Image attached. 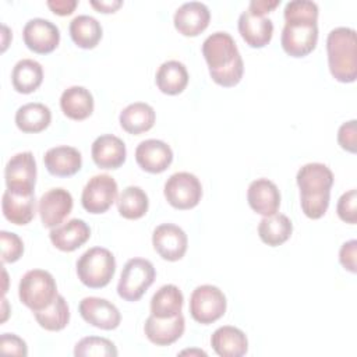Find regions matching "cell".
I'll return each instance as SVG.
<instances>
[{
	"instance_id": "obj_1",
	"label": "cell",
	"mask_w": 357,
	"mask_h": 357,
	"mask_svg": "<svg viewBox=\"0 0 357 357\" xmlns=\"http://www.w3.org/2000/svg\"><path fill=\"white\" fill-rule=\"evenodd\" d=\"M280 43L291 57L310 54L318 42V6L311 0H293L284 6Z\"/></svg>"
},
{
	"instance_id": "obj_2",
	"label": "cell",
	"mask_w": 357,
	"mask_h": 357,
	"mask_svg": "<svg viewBox=\"0 0 357 357\" xmlns=\"http://www.w3.org/2000/svg\"><path fill=\"white\" fill-rule=\"evenodd\" d=\"M328 66L332 77L339 82H354L357 78V39L356 31L337 26L326 38Z\"/></svg>"
},
{
	"instance_id": "obj_3",
	"label": "cell",
	"mask_w": 357,
	"mask_h": 357,
	"mask_svg": "<svg viewBox=\"0 0 357 357\" xmlns=\"http://www.w3.org/2000/svg\"><path fill=\"white\" fill-rule=\"evenodd\" d=\"M333 180L332 170L324 163L312 162L301 166L296 176L300 188V204L317 206L329 202Z\"/></svg>"
},
{
	"instance_id": "obj_4",
	"label": "cell",
	"mask_w": 357,
	"mask_h": 357,
	"mask_svg": "<svg viewBox=\"0 0 357 357\" xmlns=\"http://www.w3.org/2000/svg\"><path fill=\"white\" fill-rule=\"evenodd\" d=\"M116 272V259L112 251L103 247L86 250L77 261V275L82 284L100 289L110 283Z\"/></svg>"
},
{
	"instance_id": "obj_5",
	"label": "cell",
	"mask_w": 357,
	"mask_h": 357,
	"mask_svg": "<svg viewBox=\"0 0 357 357\" xmlns=\"http://www.w3.org/2000/svg\"><path fill=\"white\" fill-rule=\"evenodd\" d=\"M57 294V284L53 275L43 269L28 271L18 284V297L32 312L47 308Z\"/></svg>"
},
{
	"instance_id": "obj_6",
	"label": "cell",
	"mask_w": 357,
	"mask_h": 357,
	"mask_svg": "<svg viewBox=\"0 0 357 357\" xmlns=\"http://www.w3.org/2000/svg\"><path fill=\"white\" fill-rule=\"evenodd\" d=\"M155 278L156 272L151 261L145 258H131L121 271L117 293L126 301H138L153 283Z\"/></svg>"
},
{
	"instance_id": "obj_7",
	"label": "cell",
	"mask_w": 357,
	"mask_h": 357,
	"mask_svg": "<svg viewBox=\"0 0 357 357\" xmlns=\"http://www.w3.org/2000/svg\"><path fill=\"white\" fill-rule=\"evenodd\" d=\"M227 301L223 291L212 284H201L195 287L190 297V314L194 321L209 325L226 312Z\"/></svg>"
},
{
	"instance_id": "obj_8",
	"label": "cell",
	"mask_w": 357,
	"mask_h": 357,
	"mask_svg": "<svg viewBox=\"0 0 357 357\" xmlns=\"http://www.w3.org/2000/svg\"><path fill=\"white\" fill-rule=\"evenodd\" d=\"M163 194L173 208L191 209L201 201L202 185L195 174L177 172L166 180Z\"/></svg>"
},
{
	"instance_id": "obj_9",
	"label": "cell",
	"mask_w": 357,
	"mask_h": 357,
	"mask_svg": "<svg viewBox=\"0 0 357 357\" xmlns=\"http://www.w3.org/2000/svg\"><path fill=\"white\" fill-rule=\"evenodd\" d=\"M7 190L15 194H35L36 162L32 152H20L11 156L4 169Z\"/></svg>"
},
{
	"instance_id": "obj_10",
	"label": "cell",
	"mask_w": 357,
	"mask_h": 357,
	"mask_svg": "<svg viewBox=\"0 0 357 357\" xmlns=\"http://www.w3.org/2000/svg\"><path fill=\"white\" fill-rule=\"evenodd\" d=\"M117 183L109 174H96L88 180L81 194V204L89 213H105L117 198Z\"/></svg>"
},
{
	"instance_id": "obj_11",
	"label": "cell",
	"mask_w": 357,
	"mask_h": 357,
	"mask_svg": "<svg viewBox=\"0 0 357 357\" xmlns=\"http://www.w3.org/2000/svg\"><path fill=\"white\" fill-rule=\"evenodd\" d=\"M202 54L209 71L222 70L241 59L233 36L227 32H213L202 43Z\"/></svg>"
},
{
	"instance_id": "obj_12",
	"label": "cell",
	"mask_w": 357,
	"mask_h": 357,
	"mask_svg": "<svg viewBox=\"0 0 357 357\" xmlns=\"http://www.w3.org/2000/svg\"><path fill=\"white\" fill-rule=\"evenodd\" d=\"M22 38L29 50L38 54H47L59 46L60 29L49 20L32 18L25 24Z\"/></svg>"
},
{
	"instance_id": "obj_13",
	"label": "cell",
	"mask_w": 357,
	"mask_h": 357,
	"mask_svg": "<svg viewBox=\"0 0 357 357\" xmlns=\"http://www.w3.org/2000/svg\"><path fill=\"white\" fill-rule=\"evenodd\" d=\"M78 311L85 322L103 331H113L121 322L119 308L106 298L85 297L79 301Z\"/></svg>"
},
{
	"instance_id": "obj_14",
	"label": "cell",
	"mask_w": 357,
	"mask_h": 357,
	"mask_svg": "<svg viewBox=\"0 0 357 357\" xmlns=\"http://www.w3.org/2000/svg\"><path fill=\"white\" fill-rule=\"evenodd\" d=\"M155 251L166 261H178L184 257L188 245L185 231L173 223L159 225L152 234Z\"/></svg>"
},
{
	"instance_id": "obj_15",
	"label": "cell",
	"mask_w": 357,
	"mask_h": 357,
	"mask_svg": "<svg viewBox=\"0 0 357 357\" xmlns=\"http://www.w3.org/2000/svg\"><path fill=\"white\" fill-rule=\"evenodd\" d=\"M73 209V197L71 194L61 188H50L46 191L38 205V212L40 216V222L45 227L53 229L59 226L70 213Z\"/></svg>"
},
{
	"instance_id": "obj_16",
	"label": "cell",
	"mask_w": 357,
	"mask_h": 357,
	"mask_svg": "<svg viewBox=\"0 0 357 357\" xmlns=\"http://www.w3.org/2000/svg\"><path fill=\"white\" fill-rule=\"evenodd\" d=\"M135 160L148 173H162L173 162V151L160 139H145L135 149Z\"/></svg>"
},
{
	"instance_id": "obj_17",
	"label": "cell",
	"mask_w": 357,
	"mask_h": 357,
	"mask_svg": "<svg viewBox=\"0 0 357 357\" xmlns=\"http://www.w3.org/2000/svg\"><path fill=\"white\" fill-rule=\"evenodd\" d=\"M209 21V8L201 1H188L181 4L173 17L174 28L184 36L199 35L208 28Z\"/></svg>"
},
{
	"instance_id": "obj_18",
	"label": "cell",
	"mask_w": 357,
	"mask_h": 357,
	"mask_svg": "<svg viewBox=\"0 0 357 357\" xmlns=\"http://www.w3.org/2000/svg\"><path fill=\"white\" fill-rule=\"evenodd\" d=\"M185 329L184 315L180 312L173 318H158L149 315L144 325L145 336L156 346H169L178 340Z\"/></svg>"
},
{
	"instance_id": "obj_19",
	"label": "cell",
	"mask_w": 357,
	"mask_h": 357,
	"mask_svg": "<svg viewBox=\"0 0 357 357\" xmlns=\"http://www.w3.org/2000/svg\"><path fill=\"white\" fill-rule=\"evenodd\" d=\"M247 201L254 212L262 216H271L279 211L280 192L273 181L268 178H257L248 185Z\"/></svg>"
},
{
	"instance_id": "obj_20",
	"label": "cell",
	"mask_w": 357,
	"mask_h": 357,
	"mask_svg": "<svg viewBox=\"0 0 357 357\" xmlns=\"http://www.w3.org/2000/svg\"><path fill=\"white\" fill-rule=\"evenodd\" d=\"M237 28L244 42L255 49L266 46L273 35L272 20L265 15H255L248 10L240 14Z\"/></svg>"
},
{
	"instance_id": "obj_21",
	"label": "cell",
	"mask_w": 357,
	"mask_h": 357,
	"mask_svg": "<svg viewBox=\"0 0 357 357\" xmlns=\"http://www.w3.org/2000/svg\"><path fill=\"white\" fill-rule=\"evenodd\" d=\"M91 155L95 165L100 169H119L127 156L126 144L113 134L98 137L91 146Z\"/></svg>"
},
{
	"instance_id": "obj_22",
	"label": "cell",
	"mask_w": 357,
	"mask_h": 357,
	"mask_svg": "<svg viewBox=\"0 0 357 357\" xmlns=\"http://www.w3.org/2000/svg\"><path fill=\"white\" fill-rule=\"evenodd\" d=\"M52 244L64 252H71L85 244L91 237V229L82 219H71L53 227L49 233Z\"/></svg>"
},
{
	"instance_id": "obj_23",
	"label": "cell",
	"mask_w": 357,
	"mask_h": 357,
	"mask_svg": "<svg viewBox=\"0 0 357 357\" xmlns=\"http://www.w3.org/2000/svg\"><path fill=\"white\" fill-rule=\"evenodd\" d=\"M47 172L57 177L74 176L82 166V156L74 146L60 145L46 151L43 156Z\"/></svg>"
},
{
	"instance_id": "obj_24",
	"label": "cell",
	"mask_w": 357,
	"mask_h": 357,
	"mask_svg": "<svg viewBox=\"0 0 357 357\" xmlns=\"http://www.w3.org/2000/svg\"><path fill=\"white\" fill-rule=\"evenodd\" d=\"M211 346L220 357H241L248 350V340L241 329L225 325L212 333Z\"/></svg>"
},
{
	"instance_id": "obj_25",
	"label": "cell",
	"mask_w": 357,
	"mask_h": 357,
	"mask_svg": "<svg viewBox=\"0 0 357 357\" xmlns=\"http://www.w3.org/2000/svg\"><path fill=\"white\" fill-rule=\"evenodd\" d=\"M35 194L24 195V194H15L8 190L3 192L1 198V209L4 218L17 225L24 226L28 225L33 216H35Z\"/></svg>"
},
{
	"instance_id": "obj_26",
	"label": "cell",
	"mask_w": 357,
	"mask_h": 357,
	"mask_svg": "<svg viewBox=\"0 0 357 357\" xmlns=\"http://www.w3.org/2000/svg\"><path fill=\"white\" fill-rule=\"evenodd\" d=\"M156 120L155 110L151 105L144 102H135L126 106L119 116L120 126L128 134H142L149 131Z\"/></svg>"
},
{
	"instance_id": "obj_27",
	"label": "cell",
	"mask_w": 357,
	"mask_h": 357,
	"mask_svg": "<svg viewBox=\"0 0 357 357\" xmlns=\"http://www.w3.org/2000/svg\"><path fill=\"white\" fill-rule=\"evenodd\" d=\"M60 107L68 119L85 120L93 112V96L86 88L74 85L61 93Z\"/></svg>"
},
{
	"instance_id": "obj_28",
	"label": "cell",
	"mask_w": 357,
	"mask_h": 357,
	"mask_svg": "<svg viewBox=\"0 0 357 357\" xmlns=\"http://www.w3.org/2000/svg\"><path fill=\"white\" fill-rule=\"evenodd\" d=\"M156 86L166 95L181 93L188 84V71L178 60H167L156 71Z\"/></svg>"
},
{
	"instance_id": "obj_29",
	"label": "cell",
	"mask_w": 357,
	"mask_h": 357,
	"mask_svg": "<svg viewBox=\"0 0 357 357\" xmlns=\"http://www.w3.org/2000/svg\"><path fill=\"white\" fill-rule=\"evenodd\" d=\"M52 121L50 109L38 102L25 103L15 113V124L22 132H40Z\"/></svg>"
},
{
	"instance_id": "obj_30",
	"label": "cell",
	"mask_w": 357,
	"mask_h": 357,
	"mask_svg": "<svg viewBox=\"0 0 357 357\" xmlns=\"http://www.w3.org/2000/svg\"><path fill=\"white\" fill-rule=\"evenodd\" d=\"M73 42L81 49H93L102 39V25L92 15L81 14L68 26Z\"/></svg>"
},
{
	"instance_id": "obj_31",
	"label": "cell",
	"mask_w": 357,
	"mask_h": 357,
	"mask_svg": "<svg viewBox=\"0 0 357 357\" xmlns=\"http://www.w3.org/2000/svg\"><path fill=\"white\" fill-rule=\"evenodd\" d=\"M43 81V68L33 59L20 60L11 73V82L17 92L31 93L36 91Z\"/></svg>"
},
{
	"instance_id": "obj_32",
	"label": "cell",
	"mask_w": 357,
	"mask_h": 357,
	"mask_svg": "<svg viewBox=\"0 0 357 357\" xmlns=\"http://www.w3.org/2000/svg\"><path fill=\"white\" fill-rule=\"evenodd\" d=\"M291 231H293V223L283 213L264 216L258 225L259 238L271 247H278L286 243L290 238Z\"/></svg>"
},
{
	"instance_id": "obj_33",
	"label": "cell",
	"mask_w": 357,
	"mask_h": 357,
	"mask_svg": "<svg viewBox=\"0 0 357 357\" xmlns=\"http://www.w3.org/2000/svg\"><path fill=\"white\" fill-rule=\"evenodd\" d=\"M184 297L176 284H165L152 296L151 314L158 318H173L181 312Z\"/></svg>"
},
{
	"instance_id": "obj_34",
	"label": "cell",
	"mask_w": 357,
	"mask_h": 357,
	"mask_svg": "<svg viewBox=\"0 0 357 357\" xmlns=\"http://www.w3.org/2000/svg\"><path fill=\"white\" fill-rule=\"evenodd\" d=\"M149 199L145 191L137 185L126 187L117 198L119 213L130 220L142 218L148 212Z\"/></svg>"
},
{
	"instance_id": "obj_35",
	"label": "cell",
	"mask_w": 357,
	"mask_h": 357,
	"mask_svg": "<svg viewBox=\"0 0 357 357\" xmlns=\"http://www.w3.org/2000/svg\"><path fill=\"white\" fill-rule=\"evenodd\" d=\"M33 317L40 328L57 332L67 326L70 321V308L66 298L61 294H57L54 301L45 310L33 312Z\"/></svg>"
},
{
	"instance_id": "obj_36",
	"label": "cell",
	"mask_w": 357,
	"mask_h": 357,
	"mask_svg": "<svg viewBox=\"0 0 357 357\" xmlns=\"http://www.w3.org/2000/svg\"><path fill=\"white\" fill-rule=\"evenodd\" d=\"M119 354L114 343L100 336L82 337L74 347L75 357H116Z\"/></svg>"
},
{
	"instance_id": "obj_37",
	"label": "cell",
	"mask_w": 357,
	"mask_h": 357,
	"mask_svg": "<svg viewBox=\"0 0 357 357\" xmlns=\"http://www.w3.org/2000/svg\"><path fill=\"white\" fill-rule=\"evenodd\" d=\"M1 244V261L3 264H10L18 261L24 254V243L18 234L6 230L0 231Z\"/></svg>"
},
{
	"instance_id": "obj_38",
	"label": "cell",
	"mask_w": 357,
	"mask_h": 357,
	"mask_svg": "<svg viewBox=\"0 0 357 357\" xmlns=\"http://www.w3.org/2000/svg\"><path fill=\"white\" fill-rule=\"evenodd\" d=\"M244 74V63L243 59H238L237 61H234L231 66L222 68V70H213L209 71V75L212 78L213 82H216L220 86H234L237 85Z\"/></svg>"
},
{
	"instance_id": "obj_39",
	"label": "cell",
	"mask_w": 357,
	"mask_h": 357,
	"mask_svg": "<svg viewBox=\"0 0 357 357\" xmlns=\"http://www.w3.org/2000/svg\"><path fill=\"white\" fill-rule=\"evenodd\" d=\"M337 216L350 225L357 222V191L356 188L349 190L347 192L342 194L336 205Z\"/></svg>"
},
{
	"instance_id": "obj_40",
	"label": "cell",
	"mask_w": 357,
	"mask_h": 357,
	"mask_svg": "<svg viewBox=\"0 0 357 357\" xmlns=\"http://www.w3.org/2000/svg\"><path fill=\"white\" fill-rule=\"evenodd\" d=\"M356 120H350L343 123L339 127L337 131V142L339 145L350 152V153H356V146H357V128H356Z\"/></svg>"
},
{
	"instance_id": "obj_41",
	"label": "cell",
	"mask_w": 357,
	"mask_h": 357,
	"mask_svg": "<svg viewBox=\"0 0 357 357\" xmlns=\"http://www.w3.org/2000/svg\"><path fill=\"white\" fill-rule=\"evenodd\" d=\"M0 350L4 354L21 356L25 357L28 354V347L25 340L14 333H3L0 336Z\"/></svg>"
},
{
	"instance_id": "obj_42",
	"label": "cell",
	"mask_w": 357,
	"mask_h": 357,
	"mask_svg": "<svg viewBox=\"0 0 357 357\" xmlns=\"http://www.w3.org/2000/svg\"><path fill=\"white\" fill-rule=\"evenodd\" d=\"M356 255H357V241L356 240H349L342 244L340 251H339V261L343 265V268L351 273L357 272Z\"/></svg>"
},
{
	"instance_id": "obj_43",
	"label": "cell",
	"mask_w": 357,
	"mask_h": 357,
	"mask_svg": "<svg viewBox=\"0 0 357 357\" xmlns=\"http://www.w3.org/2000/svg\"><path fill=\"white\" fill-rule=\"evenodd\" d=\"M77 4V0H47V7L57 15H70Z\"/></svg>"
},
{
	"instance_id": "obj_44",
	"label": "cell",
	"mask_w": 357,
	"mask_h": 357,
	"mask_svg": "<svg viewBox=\"0 0 357 357\" xmlns=\"http://www.w3.org/2000/svg\"><path fill=\"white\" fill-rule=\"evenodd\" d=\"M280 4V0H252L248 4V11L255 15H265Z\"/></svg>"
},
{
	"instance_id": "obj_45",
	"label": "cell",
	"mask_w": 357,
	"mask_h": 357,
	"mask_svg": "<svg viewBox=\"0 0 357 357\" xmlns=\"http://www.w3.org/2000/svg\"><path fill=\"white\" fill-rule=\"evenodd\" d=\"M91 6L99 13L109 14V13H116L123 6V1L121 0H91Z\"/></svg>"
},
{
	"instance_id": "obj_46",
	"label": "cell",
	"mask_w": 357,
	"mask_h": 357,
	"mask_svg": "<svg viewBox=\"0 0 357 357\" xmlns=\"http://www.w3.org/2000/svg\"><path fill=\"white\" fill-rule=\"evenodd\" d=\"M181 354H199V356L202 354V356H206V353L202 351V350H183Z\"/></svg>"
},
{
	"instance_id": "obj_47",
	"label": "cell",
	"mask_w": 357,
	"mask_h": 357,
	"mask_svg": "<svg viewBox=\"0 0 357 357\" xmlns=\"http://www.w3.org/2000/svg\"><path fill=\"white\" fill-rule=\"evenodd\" d=\"M3 31H4L3 33H4V36H6V33H8V28H7L6 25H3ZM6 47H7V40L4 39V40H3V50H6Z\"/></svg>"
}]
</instances>
